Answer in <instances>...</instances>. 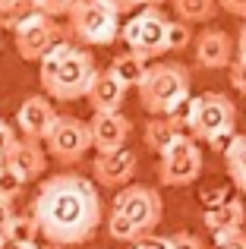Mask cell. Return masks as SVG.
Returning a JSON list of instances; mask_svg holds the SVG:
<instances>
[{
	"label": "cell",
	"instance_id": "cell-1",
	"mask_svg": "<svg viewBox=\"0 0 246 249\" xmlns=\"http://www.w3.org/2000/svg\"><path fill=\"white\" fill-rule=\"evenodd\" d=\"M32 218L38 224V233L51 246L88 243L105 221L95 183L73 170L54 174L41 183V189L32 199Z\"/></svg>",
	"mask_w": 246,
	"mask_h": 249
},
{
	"label": "cell",
	"instance_id": "cell-2",
	"mask_svg": "<svg viewBox=\"0 0 246 249\" xmlns=\"http://www.w3.org/2000/svg\"><path fill=\"white\" fill-rule=\"evenodd\" d=\"M95 57L86 48H73V44H60L51 54L38 60V79L48 98L57 101H79L86 98L88 82L95 79Z\"/></svg>",
	"mask_w": 246,
	"mask_h": 249
},
{
	"label": "cell",
	"instance_id": "cell-3",
	"mask_svg": "<svg viewBox=\"0 0 246 249\" xmlns=\"http://www.w3.org/2000/svg\"><path fill=\"white\" fill-rule=\"evenodd\" d=\"M139 89V104L152 117H171L190 98V70L183 63H155L145 70Z\"/></svg>",
	"mask_w": 246,
	"mask_h": 249
},
{
	"label": "cell",
	"instance_id": "cell-4",
	"mask_svg": "<svg viewBox=\"0 0 246 249\" xmlns=\"http://www.w3.org/2000/svg\"><path fill=\"white\" fill-rule=\"evenodd\" d=\"M171 117H177L180 126L190 129V136L196 142H209L218 133H230L237 123V107L228 95L221 91H205L199 98H186Z\"/></svg>",
	"mask_w": 246,
	"mask_h": 249
},
{
	"label": "cell",
	"instance_id": "cell-5",
	"mask_svg": "<svg viewBox=\"0 0 246 249\" xmlns=\"http://www.w3.org/2000/svg\"><path fill=\"white\" fill-rule=\"evenodd\" d=\"M67 32L82 44H114L120 38V16L105 0H79L70 13Z\"/></svg>",
	"mask_w": 246,
	"mask_h": 249
},
{
	"label": "cell",
	"instance_id": "cell-6",
	"mask_svg": "<svg viewBox=\"0 0 246 249\" xmlns=\"http://www.w3.org/2000/svg\"><path fill=\"white\" fill-rule=\"evenodd\" d=\"M161 164H158V180L164 186H190L202 174V152L190 133H180L161 148Z\"/></svg>",
	"mask_w": 246,
	"mask_h": 249
},
{
	"label": "cell",
	"instance_id": "cell-7",
	"mask_svg": "<svg viewBox=\"0 0 246 249\" xmlns=\"http://www.w3.org/2000/svg\"><path fill=\"white\" fill-rule=\"evenodd\" d=\"M164 35H167V16L158 10V6H142L133 19L120 29V38L126 41V48L139 57H161L167 54V44H164Z\"/></svg>",
	"mask_w": 246,
	"mask_h": 249
},
{
	"label": "cell",
	"instance_id": "cell-8",
	"mask_svg": "<svg viewBox=\"0 0 246 249\" xmlns=\"http://www.w3.org/2000/svg\"><path fill=\"white\" fill-rule=\"evenodd\" d=\"M114 212L123 214L129 224H136V231L145 237L155 227L161 224V214H164V205H161L158 189L142 186V183H129L123 186L117 196H114Z\"/></svg>",
	"mask_w": 246,
	"mask_h": 249
},
{
	"label": "cell",
	"instance_id": "cell-9",
	"mask_svg": "<svg viewBox=\"0 0 246 249\" xmlns=\"http://www.w3.org/2000/svg\"><path fill=\"white\" fill-rule=\"evenodd\" d=\"M13 35H16V54L29 63H38L44 54H51L54 48H60V44L70 41V32L63 29L57 19L44 16V13L35 16V19H29L25 25H19Z\"/></svg>",
	"mask_w": 246,
	"mask_h": 249
},
{
	"label": "cell",
	"instance_id": "cell-10",
	"mask_svg": "<svg viewBox=\"0 0 246 249\" xmlns=\"http://www.w3.org/2000/svg\"><path fill=\"white\" fill-rule=\"evenodd\" d=\"M44 142H48V152L54 155L60 164H76V161L92 148V129H88V123H82L79 117L57 114V120H54V126L48 129Z\"/></svg>",
	"mask_w": 246,
	"mask_h": 249
},
{
	"label": "cell",
	"instance_id": "cell-11",
	"mask_svg": "<svg viewBox=\"0 0 246 249\" xmlns=\"http://www.w3.org/2000/svg\"><path fill=\"white\" fill-rule=\"evenodd\" d=\"M54 120H57V110H54V104H51L48 95H29L16 110L19 133H22L25 139H32V142L44 139L48 129L54 126Z\"/></svg>",
	"mask_w": 246,
	"mask_h": 249
},
{
	"label": "cell",
	"instance_id": "cell-12",
	"mask_svg": "<svg viewBox=\"0 0 246 249\" xmlns=\"http://www.w3.org/2000/svg\"><path fill=\"white\" fill-rule=\"evenodd\" d=\"M88 129H92V145L98 148V155H107V152H120L126 145L129 133H133V123L120 110H114V114H95Z\"/></svg>",
	"mask_w": 246,
	"mask_h": 249
},
{
	"label": "cell",
	"instance_id": "cell-13",
	"mask_svg": "<svg viewBox=\"0 0 246 249\" xmlns=\"http://www.w3.org/2000/svg\"><path fill=\"white\" fill-rule=\"evenodd\" d=\"M196 63L205 70H228L234 63V41L221 29H205L196 38Z\"/></svg>",
	"mask_w": 246,
	"mask_h": 249
},
{
	"label": "cell",
	"instance_id": "cell-14",
	"mask_svg": "<svg viewBox=\"0 0 246 249\" xmlns=\"http://www.w3.org/2000/svg\"><path fill=\"white\" fill-rule=\"evenodd\" d=\"M95 180L101 183V186H129V180H133L136 174V155L129 152V148H120V152H107V155H98L95 158Z\"/></svg>",
	"mask_w": 246,
	"mask_h": 249
},
{
	"label": "cell",
	"instance_id": "cell-15",
	"mask_svg": "<svg viewBox=\"0 0 246 249\" xmlns=\"http://www.w3.org/2000/svg\"><path fill=\"white\" fill-rule=\"evenodd\" d=\"M3 164L10 167L22 183H29V180H35V177H41L44 170H48V158H44V152H41V145H38V142L22 139V142H16V145H13V152L6 155Z\"/></svg>",
	"mask_w": 246,
	"mask_h": 249
},
{
	"label": "cell",
	"instance_id": "cell-16",
	"mask_svg": "<svg viewBox=\"0 0 246 249\" xmlns=\"http://www.w3.org/2000/svg\"><path fill=\"white\" fill-rule=\"evenodd\" d=\"M88 104H92L95 114H114V110L123 107V98H126V89L114 79L107 70H98L95 79L88 82V91H86Z\"/></svg>",
	"mask_w": 246,
	"mask_h": 249
},
{
	"label": "cell",
	"instance_id": "cell-17",
	"mask_svg": "<svg viewBox=\"0 0 246 249\" xmlns=\"http://www.w3.org/2000/svg\"><path fill=\"white\" fill-rule=\"evenodd\" d=\"M202 221L211 233H221V231H240L243 221H246V208L240 199H228L215 208H205L202 212Z\"/></svg>",
	"mask_w": 246,
	"mask_h": 249
},
{
	"label": "cell",
	"instance_id": "cell-18",
	"mask_svg": "<svg viewBox=\"0 0 246 249\" xmlns=\"http://www.w3.org/2000/svg\"><path fill=\"white\" fill-rule=\"evenodd\" d=\"M41 16V3L38 0H0V29L16 32L29 19Z\"/></svg>",
	"mask_w": 246,
	"mask_h": 249
},
{
	"label": "cell",
	"instance_id": "cell-19",
	"mask_svg": "<svg viewBox=\"0 0 246 249\" xmlns=\"http://www.w3.org/2000/svg\"><path fill=\"white\" fill-rule=\"evenodd\" d=\"M145 57H139V54H133V51H126V54H117L111 60V70L107 73L117 79L123 89H133V85H139L142 82V76H145Z\"/></svg>",
	"mask_w": 246,
	"mask_h": 249
},
{
	"label": "cell",
	"instance_id": "cell-20",
	"mask_svg": "<svg viewBox=\"0 0 246 249\" xmlns=\"http://www.w3.org/2000/svg\"><path fill=\"white\" fill-rule=\"evenodd\" d=\"M180 133H183V126H180L177 117H152V120L145 123V145L152 148V152H161V148Z\"/></svg>",
	"mask_w": 246,
	"mask_h": 249
},
{
	"label": "cell",
	"instance_id": "cell-21",
	"mask_svg": "<svg viewBox=\"0 0 246 249\" xmlns=\"http://www.w3.org/2000/svg\"><path fill=\"white\" fill-rule=\"evenodd\" d=\"M174 13L180 22L193 25V22H209L218 16V0H171Z\"/></svg>",
	"mask_w": 246,
	"mask_h": 249
},
{
	"label": "cell",
	"instance_id": "cell-22",
	"mask_svg": "<svg viewBox=\"0 0 246 249\" xmlns=\"http://www.w3.org/2000/svg\"><path fill=\"white\" fill-rule=\"evenodd\" d=\"M224 161H228V174L234 186L246 193V136H234V142L224 152Z\"/></svg>",
	"mask_w": 246,
	"mask_h": 249
},
{
	"label": "cell",
	"instance_id": "cell-23",
	"mask_svg": "<svg viewBox=\"0 0 246 249\" xmlns=\"http://www.w3.org/2000/svg\"><path fill=\"white\" fill-rule=\"evenodd\" d=\"M38 224L32 214H13L6 224V243H35Z\"/></svg>",
	"mask_w": 246,
	"mask_h": 249
},
{
	"label": "cell",
	"instance_id": "cell-24",
	"mask_svg": "<svg viewBox=\"0 0 246 249\" xmlns=\"http://www.w3.org/2000/svg\"><path fill=\"white\" fill-rule=\"evenodd\" d=\"M164 44H167V51H186L193 44V32H190V25L186 22H171L167 19V35H164Z\"/></svg>",
	"mask_w": 246,
	"mask_h": 249
},
{
	"label": "cell",
	"instance_id": "cell-25",
	"mask_svg": "<svg viewBox=\"0 0 246 249\" xmlns=\"http://www.w3.org/2000/svg\"><path fill=\"white\" fill-rule=\"evenodd\" d=\"M107 231H111V237L120 240V243H136V240H142V233L136 231V224H129L117 212H111V218H107Z\"/></svg>",
	"mask_w": 246,
	"mask_h": 249
},
{
	"label": "cell",
	"instance_id": "cell-26",
	"mask_svg": "<svg viewBox=\"0 0 246 249\" xmlns=\"http://www.w3.org/2000/svg\"><path fill=\"white\" fill-rule=\"evenodd\" d=\"M22 186L25 183L19 180L16 174H13L6 164H0V199H6V202H13L19 193H22Z\"/></svg>",
	"mask_w": 246,
	"mask_h": 249
},
{
	"label": "cell",
	"instance_id": "cell-27",
	"mask_svg": "<svg viewBox=\"0 0 246 249\" xmlns=\"http://www.w3.org/2000/svg\"><path fill=\"white\" fill-rule=\"evenodd\" d=\"M211 249H246V233L243 231H221V233H215Z\"/></svg>",
	"mask_w": 246,
	"mask_h": 249
},
{
	"label": "cell",
	"instance_id": "cell-28",
	"mask_svg": "<svg viewBox=\"0 0 246 249\" xmlns=\"http://www.w3.org/2000/svg\"><path fill=\"white\" fill-rule=\"evenodd\" d=\"M167 240V249H205V243L190 231H177L174 237H164Z\"/></svg>",
	"mask_w": 246,
	"mask_h": 249
},
{
	"label": "cell",
	"instance_id": "cell-29",
	"mask_svg": "<svg viewBox=\"0 0 246 249\" xmlns=\"http://www.w3.org/2000/svg\"><path fill=\"white\" fill-rule=\"evenodd\" d=\"M38 3H41V13L44 16H70V13H73V6L79 3V0H38Z\"/></svg>",
	"mask_w": 246,
	"mask_h": 249
},
{
	"label": "cell",
	"instance_id": "cell-30",
	"mask_svg": "<svg viewBox=\"0 0 246 249\" xmlns=\"http://www.w3.org/2000/svg\"><path fill=\"white\" fill-rule=\"evenodd\" d=\"M16 142H19L16 139V129H13L6 120H0V164L6 161V155L13 152V145H16Z\"/></svg>",
	"mask_w": 246,
	"mask_h": 249
},
{
	"label": "cell",
	"instance_id": "cell-31",
	"mask_svg": "<svg viewBox=\"0 0 246 249\" xmlns=\"http://www.w3.org/2000/svg\"><path fill=\"white\" fill-rule=\"evenodd\" d=\"M228 70H230V85H234L240 95H246V60H240V57H237V60L230 63Z\"/></svg>",
	"mask_w": 246,
	"mask_h": 249
},
{
	"label": "cell",
	"instance_id": "cell-32",
	"mask_svg": "<svg viewBox=\"0 0 246 249\" xmlns=\"http://www.w3.org/2000/svg\"><path fill=\"white\" fill-rule=\"evenodd\" d=\"M234 129H230V133H218V136H211V139H209V145H211V152H218V155H224V152H228V145H230V142H234Z\"/></svg>",
	"mask_w": 246,
	"mask_h": 249
},
{
	"label": "cell",
	"instance_id": "cell-33",
	"mask_svg": "<svg viewBox=\"0 0 246 249\" xmlns=\"http://www.w3.org/2000/svg\"><path fill=\"white\" fill-rule=\"evenodd\" d=\"M218 10L230 13V16L246 19V0H218Z\"/></svg>",
	"mask_w": 246,
	"mask_h": 249
},
{
	"label": "cell",
	"instance_id": "cell-34",
	"mask_svg": "<svg viewBox=\"0 0 246 249\" xmlns=\"http://www.w3.org/2000/svg\"><path fill=\"white\" fill-rule=\"evenodd\" d=\"M133 249H167V240H164V237H152V233H145L142 240H136Z\"/></svg>",
	"mask_w": 246,
	"mask_h": 249
},
{
	"label": "cell",
	"instance_id": "cell-35",
	"mask_svg": "<svg viewBox=\"0 0 246 249\" xmlns=\"http://www.w3.org/2000/svg\"><path fill=\"white\" fill-rule=\"evenodd\" d=\"M202 202H205V208H215V205H221V202H228V189H209V193L202 196Z\"/></svg>",
	"mask_w": 246,
	"mask_h": 249
},
{
	"label": "cell",
	"instance_id": "cell-36",
	"mask_svg": "<svg viewBox=\"0 0 246 249\" xmlns=\"http://www.w3.org/2000/svg\"><path fill=\"white\" fill-rule=\"evenodd\" d=\"M107 6H111L117 16H126V13H133L136 6H139V0H105Z\"/></svg>",
	"mask_w": 246,
	"mask_h": 249
},
{
	"label": "cell",
	"instance_id": "cell-37",
	"mask_svg": "<svg viewBox=\"0 0 246 249\" xmlns=\"http://www.w3.org/2000/svg\"><path fill=\"white\" fill-rule=\"evenodd\" d=\"M13 202H6V199H0V231H6V224H10V218H13Z\"/></svg>",
	"mask_w": 246,
	"mask_h": 249
},
{
	"label": "cell",
	"instance_id": "cell-38",
	"mask_svg": "<svg viewBox=\"0 0 246 249\" xmlns=\"http://www.w3.org/2000/svg\"><path fill=\"white\" fill-rule=\"evenodd\" d=\"M237 57H240V60H246V22H243L240 35H237Z\"/></svg>",
	"mask_w": 246,
	"mask_h": 249
},
{
	"label": "cell",
	"instance_id": "cell-39",
	"mask_svg": "<svg viewBox=\"0 0 246 249\" xmlns=\"http://www.w3.org/2000/svg\"><path fill=\"white\" fill-rule=\"evenodd\" d=\"M0 249H38L35 243H3Z\"/></svg>",
	"mask_w": 246,
	"mask_h": 249
},
{
	"label": "cell",
	"instance_id": "cell-40",
	"mask_svg": "<svg viewBox=\"0 0 246 249\" xmlns=\"http://www.w3.org/2000/svg\"><path fill=\"white\" fill-rule=\"evenodd\" d=\"M164 0H139V6H161Z\"/></svg>",
	"mask_w": 246,
	"mask_h": 249
},
{
	"label": "cell",
	"instance_id": "cell-41",
	"mask_svg": "<svg viewBox=\"0 0 246 249\" xmlns=\"http://www.w3.org/2000/svg\"><path fill=\"white\" fill-rule=\"evenodd\" d=\"M48 249H60V246H48Z\"/></svg>",
	"mask_w": 246,
	"mask_h": 249
},
{
	"label": "cell",
	"instance_id": "cell-42",
	"mask_svg": "<svg viewBox=\"0 0 246 249\" xmlns=\"http://www.w3.org/2000/svg\"><path fill=\"white\" fill-rule=\"evenodd\" d=\"M0 48H3V41H0Z\"/></svg>",
	"mask_w": 246,
	"mask_h": 249
}]
</instances>
